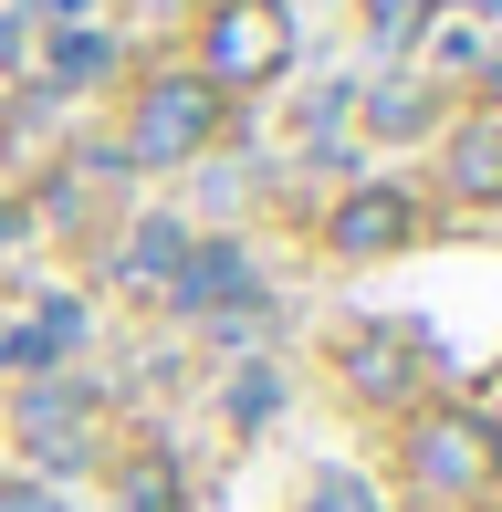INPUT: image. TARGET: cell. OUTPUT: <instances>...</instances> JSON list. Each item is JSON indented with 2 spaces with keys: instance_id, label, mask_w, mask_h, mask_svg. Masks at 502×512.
<instances>
[{
  "instance_id": "6da1fadb",
  "label": "cell",
  "mask_w": 502,
  "mask_h": 512,
  "mask_svg": "<svg viewBox=\"0 0 502 512\" xmlns=\"http://www.w3.org/2000/svg\"><path fill=\"white\" fill-rule=\"evenodd\" d=\"M492 481H502V460H492L482 408H419L408 418V492L419 502H482Z\"/></svg>"
},
{
  "instance_id": "7a4b0ae2",
  "label": "cell",
  "mask_w": 502,
  "mask_h": 512,
  "mask_svg": "<svg viewBox=\"0 0 502 512\" xmlns=\"http://www.w3.org/2000/svg\"><path fill=\"white\" fill-rule=\"evenodd\" d=\"M220 136V84H199V74H157L147 95H136L126 115V168H189L199 147Z\"/></svg>"
},
{
  "instance_id": "3957f363",
  "label": "cell",
  "mask_w": 502,
  "mask_h": 512,
  "mask_svg": "<svg viewBox=\"0 0 502 512\" xmlns=\"http://www.w3.org/2000/svg\"><path fill=\"white\" fill-rule=\"evenodd\" d=\"M293 53V21L283 0H220L210 32H199V84H220V95H241V84H272Z\"/></svg>"
},
{
  "instance_id": "277c9868",
  "label": "cell",
  "mask_w": 502,
  "mask_h": 512,
  "mask_svg": "<svg viewBox=\"0 0 502 512\" xmlns=\"http://www.w3.org/2000/svg\"><path fill=\"white\" fill-rule=\"evenodd\" d=\"M335 366H346V387L367 408H408L419 377H429V335L419 324H356V335L335 345Z\"/></svg>"
},
{
  "instance_id": "5b68a950",
  "label": "cell",
  "mask_w": 502,
  "mask_h": 512,
  "mask_svg": "<svg viewBox=\"0 0 502 512\" xmlns=\"http://www.w3.org/2000/svg\"><path fill=\"white\" fill-rule=\"evenodd\" d=\"M21 450H32L42 471L95 460V398H84L74 377H32V387H21Z\"/></svg>"
},
{
  "instance_id": "8992f818",
  "label": "cell",
  "mask_w": 502,
  "mask_h": 512,
  "mask_svg": "<svg viewBox=\"0 0 502 512\" xmlns=\"http://www.w3.org/2000/svg\"><path fill=\"white\" fill-rule=\"evenodd\" d=\"M325 241L346 251V262H387V251H408V241H419V199H408V189H387V178H367V189H346V199H335Z\"/></svg>"
},
{
  "instance_id": "52a82bcc",
  "label": "cell",
  "mask_w": 502,
  "mask_h": 512,
  "mask_svg": "<svg viewBox=\"0 0 502 512\" xmlns=\"http://www.w3.org/2000/svg\"><path fill=\"white\" fill-rule=\"evenodd\" d=\"M168 304H189V314H251V262H241L231 241H189Z\"/></svg>"
},
{
  "instance_id": "ba28073f",
  "label": "cell",
  "mask_w": 502,
  "mask_h": 512,
  "mask_svg": "<svg viewBox=\"0 0 502 512\" xmlns=\"http://www.w3.org/2000/svg\"><path fill=\"white\" fill-rule=\"evenodd\" d=\"M440 168H450V199L461 209H502V115H471Z\"/></svg>"
},
{
  "instance_id": "9c48e42d",
  "label": "cell",
  "mask_w": 502,
  "mask_h": 512,
  "mask_svg": "<svg viewBox=\"0 0 502 512\" xmlns=\"http://www.w3.org/2000/svg\"><path fill=\"white\" fill-rule=\"evenodd\" d=\"M105 512H189V471L168 450H126L105 481Z\"/></svg>"
},
{
  "instance_id": "30bf717a",
  "label": "cell",
  "mask_w": 502,
  "mask_h": 512,
  "mask_svg": "<svg viewBox=\"0 0 502 512\" xmlns=\"http://www.w3.org/2000/svg\"><path fill=\"white\" fill-rule=\"evenodd\" d=\"M178 262H189V230H178V220H136L116 272H126L136 293H178Z\"/></svg>"
},
{
  "instance_id": "8fae6325",
  "label": "cell",
  "mask_w": 502,
  "mask_h": 512,
  "mask_svg": "<svg viewBox=\"0 0 502 512\" xmlns=\"http://www.w3.org/2000/svg\"><path fill=\"white\" fill-rule=\"evenodd\" d=\"M429 21H440V0H367V32L387 42V53H408Z\"/></svg>"
},
{
  "instance_id": "7c38bea8",
  "label": "cell",
  "mask_w": 502,
  "mask_h": 512,
  "mask_svg": "<svg viewBox=\"0 0 502 512\" xmlns=\"http://www.w3.org/2000/svg\"><path fill=\"white\" fill-rule=\"evenodd\" d=\"M105 63H116V42H105V32H63V42H53V74H63V84H95Z\"/></svg>"
},
{
  "instance_id": "4fadbf2b",
  "label": "cell",
  "mask_w": 502,
  "mask_h": 512,
  "mask_svg": "<svg viewBox=\"0 0 502 512\" xmlns=\"http://www.w3.org/2000/svg\"><path fill=\"white\" fill-rule=\"evenodd\" d=\"M367 126H377V136H419V126H429V95H419V84H387V95L367 105Z\"/></svg>"
},
{
  "instance_id": "5bb4252c",
  "label": "cell",
  "mask_w": 502,
  "mask_h": 512,
  "mask_svg": "<svg viewBox=\"0 0 502 512\" xmlns=\"http://www.w3.org/2000/svg\"><path fill=\"white\" fill-rule=\"evenodd\" d=\"M304 512H377V492H367V481H314Z\"/></svg>"
},
{
  "instance_id": "9a60e30c",
  "label": "cell",
  "mask_w": 502,
  "mask_h": 512,
  "mask_svg": "<svg viewBox=\"0 0 502 512\" xmlns=\"http://www.w3.org/2000/svg\"><path fill=\"white\" fill-rule=\"evenodd\" d=\"M0 512H63L53 481H0Z\"/></svg>"
},
{
  "instance_id": "2e32d148",
  "label": "cell",
  "mask_w": 502,
  "mask_h": 512,
  "mask_svg": "<svg viewBox=\"0 0 502 512\" xmlns=\"http://www.w3.org/2000/svg\"><path fill=\"white\" fill-rule=\"evenodd\" d=\"M21 53H32V21H11V11H0V63H21Z\"/></svg>"
},
{
  "instance_id": "e0dca14e",
  "label": "cell",
  "mask_w": 502,
  "mask_h": 512,
  "mask_svg": "<svg viewBox=\"0 0 502 512\" xmlns=\"http://www.w3.org/2000/svg\"><path fill=\"white\" fill-rule=\"evenodd\" d=\"M482 429H492V460H502V408H492V418H482Z\"/></svg>"
},
{
  "instance_id": "ac0fdd59",
  "label": "cell",
  "mask_w": 502,
  "mask_h": 512,
  "mask_svg": "<svg viewBox=\"0 0 502 512\" xmlns=\"http://www.w3.org/2000/svg\"><path fill=\"white\" fill-rule=\"evenodd\" d=\"M147 11H178V0H147Z\"/></svg>"
},
{
  "instance_id": "d6986e66",
  "label": "cell",
  "mask_w": 502,
  "mask_h": 512,
  "mask_svg": "<svg viewBox=\"0 0 502 512\" xmlns=\"http://www.w3.org/2000/svg\"><path fill=\"white\" fill-rule=\"evenodd\" d=\"M482 11H502V0H482Z\"/></svg>"
}]
</instances>
